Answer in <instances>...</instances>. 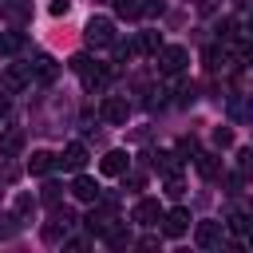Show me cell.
I'll use <instances>...</instances> for the list:
<instances>
[{"instance_id": "cell-1", "label": "cell", "mask_w": 253, "mask_h": 253, "mask_svg": "<svg viewBox=\"0 0 253 253\" xmlns=\"http://www.w3.org/2000/svg\"><path fill=\"white\" fill-rule=\"evenodd\" d=\"M71 71H79V79H83V91H103L107 87V79H111V71L103 67V63H91L87 55H71V63H67Z\"/></svg>"}, {"instance_id": "cell-2", "label": "cell", "mask_w": 253, "mask_h": 253, "mask_svg": "<svg viewBox=\"0 0 253 253\" xmlns=\"http://www.w3.org/2000/svg\"><path fill=\"white\" fill-rule=\"evenodd\" d=\"M83 40H87V47H111V40H115V24H111L107 16H91L87 28H83Z\"/></svg>"}, {"instance_id": "cell-3", "label": "cell", "mask_w": 253, "mask_h": 253, "mask_svg": "<svg viewBox=\"0 0 253 253\" xmlns=\"http://www.w3.org/2000/svg\"><path fill=\"white\" fill-rule=\"evenodd\" d=\"M99 115H103V123H111V126H123V123L130 119V103H126L123 95H107V99L99 103Z\"/></svg>"}, {"instance_id": "cell-4", "label": "cell", "mask_w": 253, "mask_h": 253, "mask_svg": "<svg viewBox=\"0 0 253 253\" xmlns=\"http://www.w3.org/2000/svg\"><path fill=\"white\" fill-rule=\"evenodd\" d=\"M67 225H75V213H71V210H55L51 221L43 225V241H47V245H59V241L67 237Z\"/></svg>"}, {"instance_id": "cell-5", "label": "cell", "mask_w": 253, "mask_h": 253, "mask_svg": "<svg viewBox=\"0 0 253 253\" xmlns=\"http://www.w3.org/2000/svg\"><path fill=\"white\" fill-rule=\"evenodd\" d=\"M154 55H158V71H162V75H178V71L186 67V59H190L186 47H158Z\"/></svg>"}, {"instance_id": "cell-6", "label": "cell", "mask_w": 253, "mask_h": 253, "mask_svg": "<svg viewBox=\"0 0 253 253\" xmlns=\"http://www.w3.org/2000/svg\"><path fill=\"white\" fill-rule=\"evenodd\" d=\"M221 237H225V225H221V221H198V229H194L198 249H217Z\"/></svg>"}, {"instance_id": "cell-7", "label": "cell", "mask_w": 253, "mask_h": 253, "mask_svg": "<svg viewBox=\"0 0 253 253\" xmlns=\"http://www.w3.org/2000/svg\"><path fill=\"white\" fill-rule=\"evenodd\" d=\"M158 221H162V233H166V237H182V233L190 229V210H182V206H178V210L162 213Z\"/></svg>"}, {"instance_id": "cell-8", "label": "cell", "mask_w": 253, "mask_h": 253, "mask_svg": "<svg viewBox=\"0 0 253 253\" xmlns=\"http://www.w3.org/2000/svg\"><path fill=\"white\" fill-rule=\"evenodd\" d=\"M4 20L12 24V28H24V24H32V0H4Z\"/></svg>"}, {"instance_id": "cell-9", "label": "cell", "mask_w": 253, "mask_h": 253, "mask_svg": "<svg viewBox=\"0 0 253 253\" xmlns=\"http://www.w3.org/2000/svg\"><path fill=\"white\" fill-rule=\"evenodd\" d=\"M55 166H67V170H83L87 166V146L83 142H67L63 154L55 158Z\"/></svg>"}, {"instance_id": "cell-10", "label": "cell", "mask_w": 253, "mask_h": 253, "mask_svg": "<svg viewBox=\"0 0 253 253\" xmlns=\"http://www.w3.org/2000/svg\"><path fill=\"white\" fill-rule=\"evenodd\" d=\"M32 83V67L28 63H12L8 71H4V91L12 95V91H20V87H28Z\"/></svg>"}, {"instance_id": "cell-11", "label": "cell", "mask_w": 253, "mask_h": 253, "mask_svg": "<svg viewBox=\"0 0 253 253\" xmlns=\"http://www.w3.org/2000/svg\"><path fill=\"white\" fill-rule=\"evenodd\" d=\"M138 225H158V217H162V210H158V202L154 198H142V202H134V213H130Z\"/></svg>"}, {"instance_id": "cell-12", "label": "cell", "mask_w": 253, "mask_h": 253, "mask_svg": "<svg viewBox=\"0 0 253 253\" xmlns=\"http://www.w3.org/2000/svg\"><path fill=\"white\" fill-rule=\"evenodd\" d=\"M71 194H75L79 202H95L103 190H99V182H95V178H87V174H75V182H71Z\"/></svg>"}, {"instance_id": "cell-13", "label": "cell", "mask_w": 253, "mask_h": 253, "mask_svg": "<svg viewBox=\"0 0 253 253\" xmlns=\"http://www.w3.org/2000/svg\"><path fill=\"white\" fill-rule=\"evenodd\" d=\"M28 67H32V79H36V83H51L55 71H59L51 55H36V63H28Z\"/></svg>"}, {"instance_id": "cell-14", "label": "cell", "mask_w": 253, "mask_h": 253, "mask_svg": "<svg viewBox=\"0 0 253 253\" xmlns=\"http://www.w3.org/2000/svg\"><path fill=\"white\" fill-rule=\"evenodd\" d=\"M126 166H130L126 150H111V154H103V162H99V170H103V174H111V178H119Z\"/></svg>"}, {"instance_id": "cell-15", "label": "cell", "mask_w": 253, "mask_h": 253, "mask_svg": "<svg viewBox=\"0 0 253 253\" xmlns=\"http://www.w3.org/2000/svg\"><path fill=\"white\" fill-rule=\"evenodd\" d=\"M51 166H55V154L51 150H32V158H28V170L32 174H47Z\"/></svg>"}, {"instance_id": "cell-16", "label": "cell", "mask_w": 253, "mask_h": 253, "mask_svg": "<svg viewBox=\"0 0 253 253\" xmlns=\"http://www.w3.org/2000/svg\"><path fill=\"white\" fill-rule=\"evenodd\" d=\"M24 47V32H0V55H16Z\"/></svg>"}, {"instance_id": "cell-17", "label": "cell", "mask_w": 253, "mask_h": 253, "mask_svg": "<svg viewBox=\"0 0 253 253\" xmlns=\"http://www.w3.org/2000/svg\"><path fill=\"white\" fill-rule=\"evenodd\" d=\"M158 170H162L166 178H170V174H182V162H178V154H174V150H162V154H158Z\"/></svg>"}, {"instance_id": "cell-18", "label": "cell", "mask_w": 253, "mask_h": 253, "mask_svg": "<svg viewBox=\"0 0 253 253\" xmlns=\"http://www.w3.org/2000/svg\"><path fill=\"white\" fill-rule=\"evenodd\" d=\"M194 166H198V174H202V178H213V174H217V162H213V154H206V150H198V154H194Z\"/></svg>"}, {"instance_id": "cell-19", "label": "cell", "mask_w": 253, "mask_h": 253, "mask_svg": "<svg viewBox=\"0 0 253 253\" xmlns=\"http://www.w3.org/2000/svg\"><path fill=\"white\" fill-rule=\"evenodd\" d=\"M115 12L123 20H138L142 16V0H115Z\"/></svg>"}, {"instance_id": "cell-20", "label": "cell", "mask_w": 253, "mask_h": 253, "mask_svg": "<svg viewBox=\"0 0 253 253\" xmlns=\"http://www.w3.org/2000/svg\"><path fill=\"white\" fill-rule=\"evenodd\" d=\"M134 47H138V51H146V55H154V51L162 47V36H158V32H142Z\"/></svg>"}, {"instance_id": "cell-21", "label": "cell", "mask_w": 253, "mask_h": 253, "mask_svg": "<svg viewBox=\"0 0 253 253\" xmlns=\"http://www.w3.org/2000/svg\"><path fill=\"white\" fill-rule=\"evenodd\" d=\"M20 146H24V134L20 130H8L0 138V154H20Z\"/></svg>"}, {"instance_id": "cell-22", "label": "cell", "mask_w": 253, "mask_h": 253, "mask_svg": "<svg viewBox=\"0 0 253 253\" xmlns=\"http://www.w3.org/2000/svg\"><path fill=\"white\" fill-rule=\"evenodd\" d=\"M32 213H36V198H32V194H20V198H16V217H20V225H24Z\"/></svg>"}, {"instance_id": "cell-23", "label": "cell", "mask_w": 253, "mask_h": 253, "mask_svg": "<svg viewBox=\"0 0 253 253\" xmlns=\"http://www.w3.org/2000/svg\"><path fill=\"white\" fill-rule=\"evenodd\" d=\"M111 47H115V59H119V63H126V59H130V55H134V51H138V47H134V43H130V40H119V36H115V40H111Z\"/></svg>"}, {"instance_id": "cell-24", "label": "cell", "mask_w": 253, "mask_h": 253, "mask_svg": "<svg viewBox=\"0 0 253 253\" xmlns=\"http://www.w3.org/2000/svg\"><path fill=\"white\" fill-rule=\"evenodd\" d=\"M59 198H63V186H59V182H43V190H40V202H47V206H59Z\"/></svg>"}, {"instance_id": "cell-25", "label": "cell", "mask_w": 253, "mask_h": 253, "mask_svg": "<svg viewBox=\"0 0 253 253\" xmlns=\"http://www.w3.org/2000/svg\"><path fill=\"white\" fill-rule=\"evenodd\" d=\"M20 229V217L16 213H0V237H12Z\"/></svg>"}, {"instance_id": "cell-26", "label": "cell", "mask_w": 253, "mask_h": 253, "mask_svg": "<svg viewBox=\"0 0 253 253\" xmlns=\"http://www.w3.org/2000/svg\"><path fill=\"white\" fill-rule=\"evenodd\" d=\"M229 142H233V130L229 126H217L213 130V146H229Z\"/></svg>"}, {"instance_id": "cell-27", "label": "cell", "mask_w": 253, "mask_h": 253, "mask_svg": "<svg viewBox=\"0 0 253 253\" xmlns=\"http://www.w3.org/2000/svg\"><path fill=\"white\" fill-rule=\"evenodd\" d=\"M229 229H233V233H245V229H249V217H245V213H229Z\"/></svg>"}, {"instance_id": "cell-28", "label": "cell", "mask_w": 253, "mask_h": 253, "mask_svg": "<svg viewBox=\"0 0 253 253\" xmlns=\"http://www.w3.org/2000/svg\"><path fill=\"white\" fill-rule=\"evenodd\" d=\"M67 8H71L67 0H51V16H67Z\"/></svg>"}, {"instance_id": "cell-29", "label": "cell", "mask_w": 253, "mask_h": 253, "mask_svg": "<svg viewBox=\"0 0 253 253\" xmlns=\"http://www.w3.org/2000/svg\"><path fill=\"white\" fill-rule=\"evenodd\" d=\"M8 107H12V99H8V91H0V119L8 115Z\"/></svg>"}]
</instances>
